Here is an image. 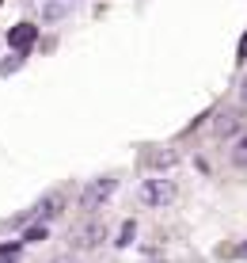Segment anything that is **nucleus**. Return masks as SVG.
<instances>
[{
	"mask_svg": "<svg viewBox=\"0 0 247 263\" xmlns=\"http://www.w3.org/2000/svg\"><path fill=\"white\" fill-rule=\"evenodd\" d=\"M243 99H247V84H243Z\"/></svg>",
	"mask_w": 247,
	"mask_h": 263,
	"instance_id": "0eeeda50",
	"label": "nucleus"
},
{
	"mask_svg": "<svg viewBox=\"0 0 247 263\" xmlns=\"http://www.w3.org/2000/svg\"><path fill=\"white\" fill-rule=\"evenodd\" d=\"M19 248L23 244H4V248H0V263H12L15 256H19Z\"/></svg>",
	"mask_w": 247,
	"mask_h": 263,
	"instance_id": "39448f33",
	"label": "nucleus"
},
{
	"mask_svg": "<svg viewBox=\"0 0 247 263\" xmlns=\"http://www.w3.org/2000/svg\"><path fill=\"white\" fill-rule=\"evenodd\" d=\"M243 58H247V39H243V46H240V61H243Z\"/></svg>",
	"mask_w": 247,
	"mask_h": 263,
	"instance_id": "423d86ee",
	"label": "nucleus"
},
{
	"mask_svg": "<svg viewBox=\"0 0 247 263\" xmlns=\"http://www.w3.org/2000/svg\"><path fill=\"white\" fill-rule=\"evenodd\" d=\"M232 160H236V164H247V138H240V141H236V149H232Z\"/></svg>",
	"mask_w": 247,
	"mask_h": 263,
	"instance_id": "20e7f679",
	"label": "nucleus"
},
{
	"mask_svg": "<svg viewBox=\"0 0 247 263\" xmlns=\"http://www.w3.org/2000/svg\"><path fill=\"white\" fill-rule=\"evenodd\" d=\"M34 39H38V31H34L31 23H19V27L8 31V46H12V50H31Z\"/></svg>",
	"mask_w": 247,
	"mask_h": 263,
	"instance_id": "f257e3e1",
	"label": "nucleus"
},
{
	"mask_svg": "<svg viewBox=\"0 0 247 263\" xmlns=\"http://www.w3.org/2000/svg\"><path fill=\"white\" fill-rule=\"evenodd\" d=\"M145 198H149V202H168L171 187L168 183H145Z\"/></svg>",
	"mask_w": 247,
	"mask_h": 263,
	"instance_id": "7ed1b4c3",
	"label": "nucleus"
},
{
	"mask_svg": "<svg viewBox=\"0 0 247 263\" xmlns=\"http://www.w3.org/2000/svg\"><path fill=\"white\" fill-rule=\"evenodd\" d=\"M111 191H114V179H95V183L84 191V210H95V206L103 202Z\"/></svg>",
	"mask_w": 247,
	"mask_h": 263,
	"instance_id": "f03ea898",
	"label": "nucleus"
}]
</instances>
